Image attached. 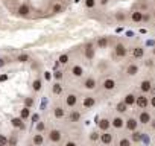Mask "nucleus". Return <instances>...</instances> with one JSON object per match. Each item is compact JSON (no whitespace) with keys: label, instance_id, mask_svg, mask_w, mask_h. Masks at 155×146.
<instances>
[{"label":"nucleus","instance_id":"nucleus-1","mask_svg":"<svg viewBox=\"0 0 155 146\" xmlns=\"http://www.w3.org/2000/svg\"><path fill=\"white\" fill-rule=\"evenodd\" d=\"M135 105H137L140 110H144V108L149 107V99H147L144 95H140V96L135 98Z\"/></svg>","mask_w":155,"mask_h":146},{"label":"nucleus","instance_id":"nucleus-2","mask_svg":"<svg viewBox=\"0 0 155 146\" xmlns=\"http://www.w3.org/2000/svg\"><path fill=\"white\" fill-rule=\"evenodd\" d=\"M125 128L128 129V131H137V128H138V120L135 119V117H129L128 120H125Z\"/></svg>","mask_w":155,"mask_h":146},{"label":"nucleus","instance_id":"nucleus-3","mask_svg":"<svg viewBox=\"0 0 155 146\" xmlns=\"http://www.w3.org/2000/svg\"><path fill=\"white\" fill-rule=\"evenodd\" d=\"M61 138H62V132H61L59 129H50V132H49V140H50L52 143H59Z\"/></svg>","mask_w":155,"mask_h":146},{"label":"nucleus","instance_id":"nucleus-4","mask_svg":"<svg viewBox=\"0 0 155 146\" xmlns=\"http://www.w3.org/2000/svg\"><path fill=\"white\" fill-rule=\"evenodd\" d=\"M114 53H116V56H119V58H125L126 53H128V49L125 47V44L117 43L116 47H114Z\"/></svg>","mask_w":155,"mask_h":146},{"label":"nucleus","instance_id":"nucleus-5","mask_svg":"<svg viewBox=\"0 0 155 146\" xmlns=\"http://www.w3.org/2000/svg\"><path fill=\"white\" fill-rule=\"evenodd\" d=\"M150 122H152V116H150L149 111H141V113L138 114V123L147 125V123H150Z\"/></svg>","mask_w":155,"mask_h":146},{"label":"nucleus","instance_id":"nucleus-6","mask_svg":"<svg viewBox=\"0 0 155 146\" xmlns=\"http://www.w3.org/2000/svg\"><path fill=\"white\" fill-rule=\"evenodd\" d=\"M113 138H114V135H113L111 132H108V131L102 132V134H101V137H99L101 143H102V144H105V146L111 144V143H113Z\"/></svg>","mask_w":155,"mask_h":146},{"label":"nucleus","instance_id":"nucleus-7","mask_svg":"<svg viewBox=\"0 0 155 146\" xmlns=\"http://www.w3.org/2000/svg\"><path fill=\"white\" fill-rule=\"evenodd\" d=\"M76 104H78V96L74 93H68L65 98V105L68 108H73V107H76Z\"/></svg>","mask_w":155,"mask_h":146},{"label":"nucleus","instance_id":"nucleus-8","mask_svg":"<svg viewBox=\"0 0 155 146\" xmlns=\"http://www.w3.org/2000/svg\"><path fill=\"white\" fill-rule=\"evenodd\" d=\"M111 126H113V128H116V129H122V128L125 126V120H123L120 116L113 117V120H111Z\"/></svg>","mask_w":155,"mask_h":146},{"label":"nucleus","instance_id":"nucleus-9","mask_svg":"<svg viewBox=\"0 0 155 146\" xmlns=\"http://www.w3.org/2000/svg\"><path fill=\"white\" fill-rule=\"evenodd\" d=\"M71 75H73L74 78H81V76L84 75V68H82V65L74 64V65L71 67Z\"/></svg>","mask_w":155,"mask_h":146},{"label":"nucleus","instance_id":"nucleus-10","mask_svg":"<svg viewBox=\"0 0 155 146\" xmlns=\"http://www.w3.org/2000/svg\"><path fill=\"white\" fill-rule=\"evenodd\" d=\"M17 12H18V15H21V17H28L29 12H31V6H29L28 3H23V5L18 6Z\"/></svg>","mask_w":155,"mask_h":146},{"label":"nucleus","instance_id":"nucleus-11","mask_svg":"<svg viewBox=\"0 0 155 146\" xmlns=\"http://www.w3.org/2000/svg\"><path fill=\"white\" fill-rule=\"evenodd\" d=\"M82 85H84V88H87V90H94V88H96V85H97V82H96V79H94V78H91V76H90V78H87V79L84 81V84H82Z\"/></svg>","mask_w":155,"mask_h":146},{"label":"nucleus","instance_id":"nucleus-12","mask_svg":"<svg viewBox=\"0 0 155 146\" xmlns=\"http://www.w3.org/2000/svg\"><path fill=\"white\" fill-rule=\"evenodd\" d=\"M97 126H99V129H101L102 132H105V131L110 129V126H111V120H108V119H101V120L97 122Z\"/></svg>","mask_w":155,"mask_h":146},{"label":"nucleus","instance_id":"nucleus-13","mask_svg":"<svg viewBox=\"0 0 155 146\" xmlns=\"http://www.w3.org/2000/svg\"><path fill=\"white\" fill-rule=\"evenodd\" d=\"M82 105H84V108H93L96 105V99L93 96H87V98H84Z\"/></svg>","mask_w":155,"mask_h":146},{"label":"nucleus","instance_id":"nucleus-14","mask_svg":"<svg viewBox=\"0 0 155 146\" xmlns=\"http://www.w3.org/2000/svg\"><path fill=\"white\" fill-rule=\"evenodd\" d=\"M140 90H141L143 93H149V91L152 90V82H150L149 79L141 81V84H140Z\"/></svg>","mask_w":155,"mask_h":146},{"label":"nucleus","instance_id":"nucleus-15","mask_svg":"<svg viewBox=\"0 0 155 146\" xmlns=\"http://www.w3.org/2000/svg\"><path fill=\"white\" fill-rule=\"evenodd\" d=\"M84 53H85V58L87 59H93L94 58V47H93V44H87Z\"/></svg>","mask_w":155,"mask_h":146},{"label":"nucleus","instance_id":"nucleus-16","mask_svg":"<svg viewBox=\"0 0 155 146\" xmlns=\"http://www.w3.org/2000/svg\"><path fill=\"white\" fill-rule=\"evenodd\" d=\"M138 73V65L137 64H129L128 68H126V75L128 76H135Z\"/></svg>","mask_w":155,"mask_h":146},{"label":"nucleus","instance_id":"nucleus-17","mask_svg":"<svg viewBox=\"0 0 155 146\" xmlns=\"http://www.w3.org/2000/svg\"><path fill=\"white\" fill-rule=\"evenodd\" d=\"M102 85H104V88H105V90H108V91H110V90H114V87H116V81H114L113 78H108V79H105V81H104V84H102Z\"/></svg>","mask_w":155,"mask_h":146},{"label":"nucleus","instance_id":"nucleus-18","mask_svg":"<svg viewBox=\"0 0 155 146\" xmlns=\"http://www.w3.org/2000/svg\"><path fill=\"white\" fill-rule=\"evenodd\" d=\"M11 123H12V126L17 128V129H25V122H23L20 117H14V119L11 120Z\"/></svg>","mask_w":155,"mask_h":146},{"label":"nucleus","instance_id":"nucleus-19","mask_svg":"<svg viewBox=\"0 0 155 146\" xmlns=\"http://www.w3.org/2000/svg\"><path fill=\"white\" fill-rule=\"evenodd\" d=\"M135 95H132V93H129V95H126L125 96V99H123V102L128 105V107H131V105H135Z\"/></svg>","mask_w":155,"mask_h":146},{"label":"nucleus","instance_id":"nucleus-20","mask_svg":"<svg viewBox=\"0 0 155 146\" xmlns=\"http://www.w3.org/2000/svg\"><path fill=\"white\" fill-rule=\"evenodd\" d=\"M53 116H55L56 119H62V117L65 116V110L58 105V107H55V110H53Z\"/></svg>","mask_w":155,"mask_h":146},{"label":"nucleus","instance_id":"nucleus-21","mask_svg":"<svg viewBox=\"0 0 155 146\" xmlns=\"http://www.w3.org/2000/svg\"><path fill=\"white\" fill-rule=\"evenodd\" d=\"M32 143H34L35 146H41V144L44 143V137H43V134H41V132L35 134L34 138H32Z\"/></svg>","mask_w":155,"mask_h":146},{"label":"nucleus","instance_id":"nucleus-22","mask_svg":"<svg viewBox=\"0 0 155 146\" xmlns=\"http://www.w3.org/2000/svg\"><path fill=\"white\" fill-rule=\"evenodd\" d=\"M143 55H144V49L143 47H134L132 49V56L134 58L140 59V58H143Z\"/></svg>","mask_w":155,"mask_h":146},{"label":"nucleus","instance_id":"nucleus-23","mask_svg":"<svg viewBox=\"0 0 155 146\" xmlns=\"http://www.w3.org/2000/svg\"><path fill=\"white\" fill-rule=\"evenodd\" d=\"M79 119H81V113H79V111H71L70 116H68V120H70L71 123L79 122Z\"/></svg>","mask_w":155,"mask_h":146},{"label":"nucleus","instance_id":"nucleus-24","mask_svg":"<svg viewBox=\"0 0 155 146\" xmlns=\"http://www.w3.org/2000/svg\"><path fill=\"white\" fill-rule=\"evenodd\" d=\"M116 110H117V113H119V114H123V113H126V111H128V105H126L123 101H120V102L116 105Z\"/></svg>","mask_w":155,"mask_h":146},{"label":"nucleus","instance_id":"nucleus-25","mask_svg":"<svg viewBox=\"0 0 155 146\" xmlns=\"http://www.w3.org/2000/svg\"><path fill=\"white\" fill-rule=\"evenodd\" d=\"M131 18H132V22H134V23H138V22H141V20H143V12L135 11V12H132Z\"/></svg>","mask_w":155,"mask_h":146},{"label":"nucleus","instance_id":"nucleus-26","mask_svg":"<svg viewBox=\"0 0 155 146\" xmlns=\"http://www.w3.org/2000/svg\"><path fill=\"white\" fill-rule=\"evenodd\" d=\"M29 116H31V108H21V111H20V119L21 120H26V119H29Z\"/></svg>","mask_w":155,"mask_h":146},{"label":"nucleus","instance_id":"nucleus-27","mask_svg":"<svg viewBox=\"0 0 155 146\" xmlns=\"http://www.w3.org/2000/svg\"><path fill=\"white\" fill-rule=\"evenodd\" d=\"M108 46V38L107 37H101L99 40H97V47L99 49H105Z\"/></svg>","mask_w":155,"mask_h":146},{"label":"nucleus","instance_id":"nucleus-28","mask_svg":"<svg viewBox=\"0 0 155 146\" xmlns=\"http://www.w3.org/2000/svg\"><path fill=\"white\" fill-rule=\"evenodd\" d=\"M141 138H143V134H141L140 131H134L132 135H131V140L135 141V143H137V141H141Z\"/></svg>","mask_w":155,"mask_h":146},{"label":"nucleus","instance_id":"nucleus-29","mask_svg":"<svg viewBox=\"0 0 155 146\" xmlns=\"http://www.w3.org/2000/svg\"><path fill=\"white\" fill-rule=\"evenodd\" d=\"M52 93H53V95H61V93H62V85H61L59 82L53 84V87H52Z\"/></svg>","mask_w":155,"mask_h":146},{"label":"nucleus","instance_id":"nucleus-30","mask_svg":"<svg viewBox=\"0 0 155 146\" xmlns=\"http://www.w3.org/2000/svg\"><path fill=\"white\" fill-rule=\"evenodd\" d=\"M62 9H64L62 3H55V5L52 6V12H53V14H59V12H62Z\"/></svg>","mask_w":155,"mask_h":146},{"label":"nucleus","instance_id":"nucleus-31","mask_svg":"<svg viewBox=\"0 0 155 146\" xmlns=\"http://www.w3.org/2000/svg\"><path fill=\"white\" fill-rule=\"evenodd\" d=\"M41 87H43L41 79H35V81L32 82V88H34V91H40V90H41Z\"/></svg>","mask_w":155,"mask_h":146},{"label":"nucleus","instance_id":"nucleus-32","mask_svg":"<svg viewBox=\"0 0 155 146\" xmlns=\"http://www.w3.org/2000/svg\"><path fill=\"white\" fill-rule=\"evenodd\" d=\"M131 144H132L131 140L126 138V137H122V138L119 140V146H131Z\"/></svg>","mask_w":155,"mask_h":146},{"label":"nucleus","instance_id":"nucleus-33","mask_svg":"<svg viewBox=\"0 0 155 146\" xmlns=\"http://www.w3.org/2000/svg\"><path fill=\"white\" fill-rule=\"evenodd\" d=\"M68 59H70V58H68V55H65V53H64V55H61V56L58 58V62H59V64H62V65H65V64L68 62Z\"/></svg>","mask_w":155,"mask_h":146},{"label":"nucleus","instance_id":"nucleus-34","mask_svg":"<svg viewBox=\"0 0 155 146\" xmlns=\"http://www.w3.org/2000/svg\"><path fill=\"white\" fill-rule=\"evenodd\" d=\"M31 58H29V55H26V53H21V55H18V58H17V61H20V62H28Z\"/></svg>","mask_w":155,"mask_h":146},{"label":"nucleus","instance_id":"nucleus-35","mask_svg":"<svg viewBox=\"0 0 155 146\" xmlns=\"http://www.w3.org/2000/svg\"><path fill=\"white\" fill-rule=\"evenodd\" d=\"M32 105H34V99H32V98H26V99H25V107H26V108H31Z\"/></svg>","mask_w":155,"mask_h":146},{"label":"nucleus","instance_id":"nucleus-36","mask_svg":"<svg viewBox=\"0 0 155 146\" xmlns=\"http://www.w3.org/2000/svg\"><path fill=\"white\" fill-rule=\"evenodd\" d=\"M94 5H96V0H85V6H87L88 9L94 8Z\"/></svg>","mask_w":155,"mask_h":146},{"label":"nucleus","instance_id":"nucleus-37","mask_svg":"<svg viewBox=\"0 0 155 146\" xmlns=\"http://www.w3.org/2000/svg\"><path fill=\"white\" fill-rule=\"evenodd\" d=\"M44 129H46V125H44L43 122L37 123V131H38V132H41V131H44Z\"/></svg>","mask_w":155,"mask_h":146},{"label":"nucleus","instance_id":"nucleus-38","mask_svg":"<svg viewBox=\"0 0 155 146\" xmlns=\"http://www.w3.org/2000/svg\"><path fill=\"white\" fill-rule=\"evenodd\" d=\"M99 137H101V134H97V132H91L90 134V140H93V141L99 140Z\"/></svg>","mask_w":155,"mask_h":146},{"label":"nucleus","instance_id":"nucleus-39","mask_svg":"<svg viewBox=\"0 0 155 146\" xmlns=\"http://www.w3.org/2000/svg\"><path fill=\"white\" fill-rule=\"evenodd\" d=\"M53 76H55V79H56V81L62 79V71H55V75H53Z\"/></svg>","mask_w":155,"mask_h":146},{"label":"nucleus","instance_id":"nucleus-40","mask_svg":"<svg viewBox=\"0 0 155 146\" xmlns=\"http://www.w3.org/2000/svg\"><path fill=\"white\" fill-rule=\"evenodd\" d=\"M6 141H8V138L5 135H0V144H6Z\"/></svg>","mask_w":155,"mask_h":146},{"label":"nucleus","instance_id":"nucleus-41","mask_svg":"<svg viewBox=\"0 0 155 146\" xmlns=\"http://www.w3.org/2000/svg\"><path fill=\"white\" fill-rule=\"evenodd\" d=\"M64 146H78V144H76V141H73V140H68V141H67Z\"/></svg>","mask_w":155,"mask_h":146},{"label":"nucleus","instance_id":"nucleus-42","mask_svg":"<svg viewBox=\"0 0 155 146\" xmlns=\"http://www.w3.org/2000/svg\"><path fill=\"white\" fill-rule=\"evenodd\" d=\"M144 64H146L147 67H152V65H153V61H152V59H147V61H146Z\"/></svg>","mask_w":155,"mask_h":146},{"label":"nucleus","instance_id":"nucleus-43","mask_svg":"<svg viewBox=\"0 0 155 146\" xmlns=\"http://www.w3.org/2000/svg\"><path fill=\"white\" fill-rule=\"evenodd\" d=\"M150 107H152V108H155V96H153V98H150Z\"/></svg>","mask_w":155,"mask_h":146},{"label":"nucleus","instance_id":"nucleus-44","mask_svg":"<svg viewBox=\"0 0 155 146\" xmlns=\"http://www.w3.org/2000/svg\"><path fill=\"white\" fill-rule=\"evenodd\" d=\"M5 64H6V61H5L3 58H0V68H2V67H3Z\"/></svg>","mask_w":155,"mask_h":146},{"label":"nucleus","instance_id":"nucleus-45","mask_svg":"<svg viewBox=\"0 0 155 146\" xmlns=\"http://www.w3.org/2000/svg\"><path fill=\"white\" fill-rule=\"evenodd\" d=\"M117 18H119V20H123L125 15H123V14H117Z\"/></svg>","mask_w":155,"mask_h":146},{"label":"nucleus","instance_id":"nucleus-46","mask_svg":"<svg viewBox=\"0 0 155 146\" xmlns=\"http://www.w3.org/2000/svg\"><path fill=\"white\" fill-rule=\"evenodd\" d=\"M101 3H102V5H107V3H108V0H101Z\"/></svg>","mask_w":155,"mask_h":146},{"label":"nucleus","instance_id":"nucleus-47","mask_svg":"<svg viewBox=\"0 0 155 146\" xmlns=\"http://www.w3.org/2000/svg\"><path fill=\"white\" fill-rule=\"evenodd\" d=\"M150 125H152V128L155 129V120H153V119H152V122H150Z\"/></svg>","mask_w":155,"mask_h":146},{"label":"nucleus","instance_id":"nucleus-48","mask_svg":"<svg viewBox=\"0 0 155 146\" xmlns=\"http://www.w3.org/2000/svg\"><path fill=\"white\" fill-rule=\"evenodd\" d=\"M28 146H35V144H34V143H31V144H28Z\"/></svg>","mask_w":155,"mask_h":146},{"label":"nucleus","instance_id":"nucleus-49","mask_svg":"<svg viewBox=\"0 0 155 146\" xmlns=\"http://www.w3.org/2000/svg\"><path fill=\"white\" fill-rule=\"evenodd\" d=\"M153 55H155V47H153Z\"/></svg>","mask_w":155,"mask_h":146},{"label":"nucleus","instance_id":"nucleus-50","mask_svg":"<svg viewBox=\"0 0 155 146\" xmlns=\"http://www.w3.org/2000/svg\"><path fill=\"white\" fill-rule=\"evenodd\" d=\"M0 146H6V144H0Z\"/></svg>","mask_w":155,"mask_h":146}]
</instances>
